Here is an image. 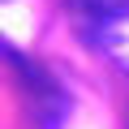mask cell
I'll list each match as a JSON object with an SVG mask.
<instances>
[{"label": "cell", "mask_w": 129, "mask_h": 129, "mask_svg": "<svg viewBox=\"0 0 129 129\" xmlns=\"http://www.w3.org/2000/svg\"><path fill=\"white\" fill-rule=\"evenodd\" d=\"M5 56H9V64H13V73L22 78L26 99L35 103V125H39V129H60L64 112H69V95L60 90V82L43 69L39 60H26L13 43H5Z\"/></svg>", "instance_id": "cell-1"}, {"label": "cell", "mask_w": 129, "mask_h": 129, "mask_svg": "<svg viewBox=\"0 0 129 129\" xmlns=\"http://www.w3.org/2000/svg\"><path fill=\"white\" fill-rule=\"evenodd\" d=\"M95 39H99V47L116 60V69H125V73H129V9H120V13L103 17Z\"/></svg>", "instance_id": "cell-2"}, {"label": "cell", "mask_w": 129, "mask_h": 129, "mask_svg": "<svg viewBox=\"0 0 129 129\" xmlns=\"http://www.w3.org/2000/svg\"><path fill=\"white\" fill-rule=\"evenodd\" d=\"M69 5L78 13H99V22H103V17H112L120 9H129V0H69Z\"/></svg>", "instance_id": "cell-3"}]
</instances>
